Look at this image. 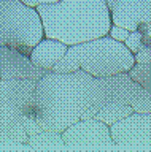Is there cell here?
<instances>
[{
	"label": "cell",
	"instance_id": "cell-1",
	"mask_svg": "<svg viewBox=\"0 0 151 152\" xmlns=\"http://www.w3.org/2000/svg\"><path fill=\"white\" fill-rule=\"evenodd\" d=\"M97 97L96 78L83 70L57 73L46 71L37 81L29 114L43 130L62 133L81 119Z\"/></svg>",
	"mask_w": 151,
	"mask_h": 152
},
{
	"label": "cell",
	"instance_id": "cell-2",
	"mask_svg": "<svg viewBox=\"0 0 151 152\" xmlns=\"http://www.w3.org/2000/svg\"><path fill=\"white\" fill-rule=\"evenodd\" d=\"M35 10L45 37L56 38L67 46L105 37L113 24L105 0H59L38 5Z\"/></svg>",
	"mask_w": 151,
	"mask_h": 152
},
{
	"label": "cell",
	"instance_id": "cell-3",
	"mask_svg": "<svg viewBox=\"0 0 151 152\" xmlns=\"http://www.w3.org/2000/svg\"><path fill=\"white\" fill-rule=\"evenodd\" d=\"M134 65V54L127 49L124 43L105 35L69 46L65 56L59 64L54 65L53 71L70 73L83 70L94 78H103L118 73H127Z\"/></svg>",
	"mask_w": 151,
	"mask_h": 152
},
{
	"label": "cell",
	"instance_id": "cell-4",
	"mask_svg": "<svg viewBox=\"0 0 151 152\" xmlns=\"http://www.w3.org/2000/svg\"><path fill=\"white\" fill-rule=\"evenodd\" d=\"M41 38H45L43 24L35 8L21 0H0V46L30 56Z\"/></svg>",
	"mask_w": 151,
	"mask_h": 152
},
{
	"label": "cell",
	"instance_id": "cell-5",
	"mask_svg": "<svg viewBox=\"0 0 151 152\" xmlns=\"http://www.w3.org/2000/svg\"><path fill=\"white\" fill-rule=\"evenodd\" d=\"M97 97L91 106L100 109L102 104L119 102L134 109V113H151V92L130 78L129 73L96 78Z\"/></svg>",
	"mask_w": 151,
	"mask_h": 152
},
{
	"label": "cell",
	"instance_id": "cell-6",
	"mask_svg": "<svg viewBox=\"0 0 151 152\" xmlns=\"http://www.w3.org/2000/svg\"><path fill=\"white\" fill-rule=\"evenodd\" d=\"M65 146H111L115 144L110 125L99 119H80L62 132Z\"/></svg>",
	"mask_w": 151,
	"mask_h": 152
},
{
	"label": "cell",
	"instance_id": "cell-7",
	"mask_svg": "<svg viewBox=\"0 0 151 152\" xmlns=\"http://www.w3.org/2000/svg\"><path fill=\"white\" fill-rule=\"evenodd\" d=\"M113 142L124 144H151V113H132L110 125Z\"/></svg>",
	"mask_w": 151,
	"mask_h": 152
},
{
	"label": "cell",
	"instance_id": "cell-8",
	"mask_svg": "<svg viewBox=\"0 0 151 152\" xmlns=\"http://www.w3.org/2000/svg\"><path fill=\"white\" fill-rule=\"evenodd\" d=\"M46 71L32 64L30 57L8 46H0V78L38 81Z\"/></svg>",
	"mask_w": 151,
	"mask_h": 152
},
{
	"label": "cell",
	"instance_id": "cell-9",
	"mask_svg": "<svg viewBox=\"0 0 151 152\" xmlns=\"http://www.w3.org/2000/svg\"><path fill=\"white\" fill-rule=\"evenodd\" d=\"M111 22L135 30L138 22H151V0H121L111 11Z\"/></svg>",
	"mask_w": 151,
	"mask_h": 152
},
{
	"label": "cell",
	"instance_id": "cell-10",
	"mask_svg": "<svg viewBox=\"0 0 151 152\" xmlns=\"http://www.w3.org/2000/svg\"><path fill=\"white\" fill-rule=\"evenodd\" d=\"M37 81L32 79H0V103H10L29 111L34 100Z\"/></svg>",
	"mask_w": 151,
	"mask_h": 152
},
{
	"label": "cell",
	"instance_id": "cell-11",
	"mask_svg": "<svg viewBox=\"0 0 151 152\" xmlns=\"http://www.w3.org/2000/svg\"><path fill=\"white\" fill-rule=\"evenodd\" d=\"M69 46L65 43L56 40V38H41L30 51V60L35 66L43 71H51L56 64L65 56Z\"/></svg>",
	"mask_w": 151,
	"mask_h": 152
},
{
	"label": "cell",
	"instance_id": "cell-12",
	"mask_svg": "<svg viewBox=\"0 0 151 152\" xmlns=\"http://www.w3.org/2000/svg\"><path fill=\"white\" fill-rule=\"evenodd\" d=\"M132 113H134V109H132L129 104H124V103H119V102H110V103L102 104L94 119H99V121L105 122L107 125H113L115 122L127 117Z\"/></svg>",
	"mask_w": 151,
	"mask_h": 152
},
{
	"label": "cell",
	"instance_id": "cell-13",
	"mask_svg": "<svg viewBox=\"0 0 151 152\" xmlns=\"http://www.w3.org/2000/svg\"><path fill=\"white\" fill-rule=\"evenodd\" d=\"M24 111L10 103H0V130H10L18 125H22Z\"/></svg>",
	"mask_w": 151,
	"mask_h": 152
},
{
	"label": "cell",
	"instance_id": "cell-14",
	"mask_svg": "<svg viewBox=\"0 0 151 152\" xmlns=\"http://www.w3.org/2000/svg\"><path fill=\"white\" fill-rule=\"evenodd\" d=\"M26 146H35V147H64V140H62V133L57 132H51V130H41L34 136L27 138Z\"/></svg>",
	"mask_w": 151,
	"mask_h": 152
},
{
	"label": "cell",
	"instance_id": "cell-15",
	"mask_svg": "<svg viewBox=\"0 0 151 152\" xmlns=\"http://www.w3.org/2000/svg\"><path fill=\"white\" fill-rule=\"evenodd\" d=\"M127 73L137 84H140L143 89L151 92V64H135Z\"/></svg>",
	"mask_w": 151,
	"mask_h": 152
},
{
	"label": "cell",
	"instance_id": "cell-16",
	"mask_svg": "<svg viewBox=\"0 0 151 152\" xmlns=\"http://www.w3.org/2000/svg\"><path fill=\"white\" fill-rule=\"evenodd\" d=\"M124 45H126V48L132 52V54L138 52L140 48H141V33L137 32V30H132V32L129 33V37L126 38Z\"/></svg>",
	"mask_w": 151,
	"mask_h": 152
},
{
	"label": "cell",
	"instance_id": "cell-17",
	"mask_svg": "<svg viewBox=\"0 0 151 152\" xmlns=\"http://www.w3.org/2000/svg\"><path fill=\"white\" fill-rule=\"evenodd\" d=\"M22 127H24L27 136H34L38 132L43 130V128L38 125V122H37L32 116H29V114H24V116H22Z\"/></svg>",
	"mask_w": 151,
	"mask_h": 152
},
{
	"label": "cell",
	"instance_id": "cell-18",
	"mask_svg": "<svg viewBox=\"0 0 151 152\" xmlns=\"http://www.w3.org/2000/svg\"><path fill=\"white\" fill-rule=\"evenodd\" d=\"M129 30L124 27H121V26H118V24H111V27H110V30H108V37H111L113 40H116V41H121V43H124L126 41V38L129 37Z\"/></svg>",
	"mask_w": 151,
	"mask_h": 152
},
{
	"label": "cell",
	"instance_id": "cell-19",
	"mask_svg": "<svg viewBox=\"0 0 151 152\" xmlns=\"http://www.w3.org/2000/svg\"><path fill=\"white\" fill-rule=\"evenodd\" d=\"M134 60L135 64H151V48H141L138 52L134 54Z\"/></svg>",
	"mask_w": 151,
	"mask_h": 152
},
{
	"label": "cell",
	"instance_id": "cell-20",
	"mask_svg": "<svg viewBox=\"0 0 151 152\" xmlns=\"http://www.w3.org/2000/svg\"><path fill=\"white\" fill-rule=\"evenodd\" d=\"M24 5L27 7H32V8H37L38 5H51V3H57L59 0H21Z\"/></svg>",
	"mask_w": 151,
	"mask_h": 152
},
{
	"label": "cell",
	"instance_id": "cell-21",
	"mask_svg": "<svg viewBox=\"0 0 151 152\" xmlns=\"http://www.w3.org/2000/svg\"><path fill=\"white\" fill-rule=\"evenodd\" d=\"M119 2L121 0H105V3H107V7H108V10H110V13L115 10L118 5H119Z\"/></svg>",
	"mask_w": 151,
	"mask_h": 152
},
{
	"label": "cell",
	"instance_id": "cell-22",
	"mask_svg": "<svg viewBox=\"0 0 151 152\" xmlns=\"http://www.w3.org/2000/svg\"><path fill=\"white\" fill-rule=\"evenodd\" d=\"M148 35H150V37H151V22H150V24H148Z\"/></svg>",
	"mask_w": 151,
	"mask_h": 152
},
{
	"label": "cell",
	"instance_id": "cell-23",
	"mask_svg": "<svg viewBox=\"0 0 151 152\" xmlns=\"http://www.w3.org/2000/svg\"><path fill=\"white\" fill-rule=\"evenodd\" d=\"M0 79H2V78H0Z\"/></svg>",
	"mask_w": 151,
	"mask_h": 152
}]
</instances>
